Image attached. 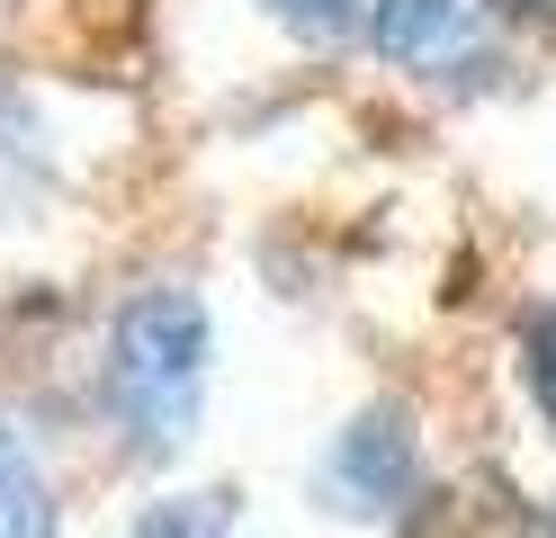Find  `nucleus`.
Returning a JSON list of instances; mask_svg holds the SVG:
<instances>
[{"instance_id":"f257e3e1","label":"nucleus","mask_w":556,"mask_h":538,"mask_svg":"<svg viewBox=\"0 0 556 538\" xmlns=\"http://www.w3.org/2000/svg\"><path fill=\"white\" fill-rule=\"evenodd\" d=\"M206 386H216L206 297L189 278H135L99 323V359H90V404H99V430L117 440V458L170 466L206 422Z\"/></svg>"},{"instance_id":"f03ea898","label":"nucleus","mask_w":556,"mask_h":538,"mask_svg":"<svg viewBox=\"0 0 556 538\" xmlns=\"http://www.w3.org/2000/svg\"><path fill=\"white\" fill-rule=\"evenodd\" d=\"M422 502H431L422 413L395 404V395H377V404H359L324 440V458H315V512L359 521V529H404V521H422Z\"/></svg>"},{"instance_id":"7ed1b4c3","label":"nucleus","mask_w":556,"mask_h":538,"mask_svg":"<svg viewBox=\"0 0 556 538\" xmlns=\"http://www.w3.org/2000/svg\"><path fill=\"white\" fill-rule=\"evenodd\" d=\"M368 46L387 72L422 90H484L511 63V10L503 0H368Z\"/></svg>"},{"instance_id":"20e7f679","label":"nucleus","mask_w":556,"mask_h":538,"mask_svg":"<svg viewBox=\"0 0 556 538\" xmlns=\"http://www.w3.org/2000/svg\"><path fill=\"white\" fill-rule=\"evenodd\" d=\"M0 538H63V485L27 413L0 404Z\"/></svg>"},{"instance_id":"39448f33","label":"nucleus","mask_w":556,"mask_h":538,"mask_svg":"<svg viewBox=\"0 0 556 538\" xmlns=\"http://www.w3.org/2000/svg\"><path fill=\"white\" fill-rule=\"evenodd\" d=\"M117 538H261V529L242 521V502H233L225 485H180V493L135 502Z\"/></svg>"},{"instance_id":"423d86ee","label":"nucleus","mask_w":556,"mask_h":538,"mask_svg":"<svg viewBox=\"0 0 556 538\" xmlns=\"http://www.w3.org/2000/svg\"><path fill=\"white\" fill-rule=\"evenodd\" d=\"M511 377H520V404L556 440V297H530L511 314Z\"/></svg>"},{"instance_id":"0eeeda50","label":"nucleus","mask_w":556,"mask_h":538,"mask_svg":"<svg viewBox=\"0 0 556 538\" xmlns=\"http://www.w3.org/2000/svg\"><path fill=\"white\" fill-rule=\"evenodd\" d=\"M261 18H278L296 46H341L368 27V0H261Z\"/></svg>"},{"instance_id":"6e6552de","label":"nucleus","mask_w":556,"mask_h":538,"mask_svg":"<svg viewBox=\"0 0 556 538\" xmlns=\"http://www.w3.org/2000/svg\"><path fill=\"white\" fill-rule=\"evenodd\" d=\"M511 18H539V27H556V0H503Z\"/></svg>"},{"instance_id":"1a4fd4ad","label":"nucleus","mask_w":556,"mask_h":538,"mask_svg":"<svg viewBox=\"0 0 556 538\" xmlns=\"http://www.w3.org/2000/svg\"><path fill=\"white\" fill-rule=\"evenodd\" d=\"M520 538H556V502H539V512L520 521Z\"/></svg>"}]
</instances>
